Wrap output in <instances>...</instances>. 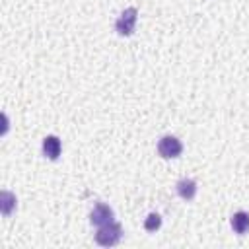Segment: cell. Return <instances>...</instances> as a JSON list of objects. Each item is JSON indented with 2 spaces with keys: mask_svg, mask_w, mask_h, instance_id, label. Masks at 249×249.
<instances>
[{
  "mask_svg": "<svg viewBox=\"0 0 249 249\" xmlns=\"http://www.w3.org/2000/svg\"><path fill=\"white\" fill-rule=\"evenodd\" d=\"M121 235H123L121 226L115 224V222H109V224L99 226V230H97V233H95V241H97L99 245H103V247H111V245L119 243Z\"/></svg>",
  "mask_w": 249,
  "mask_h": 249,
  "instance_id": "obj_1",
  "label": "cell"
},
{
  "mask_svg": "<svg viewBox=\"0 0 249 249\" xmlns=\"http://www.w3.org/2000/svg\"><path fill=\"white\" fill-rule=\"evenodd\" d=\"M136 18H138L136 8H126V10L119 16V19H117V23H115L117 31H119L121 35H130V33L134 31V27H136Z\"/></svg>",
  "mask_w": 249,
  "mask_h": 249,
  "instance_id": "obj_2",
  "label": "cell"
},
{
  "mask_svg": "<svg viewBox=\"0 0 249 249\" xmlns=\"http://www.w3.org/2000/svg\"><path fill=\"white\" fill-rule=\"evenodd\" d=\"M158 152L161 158H177L181 152H183V144L181 140H177L175 136H163L158 144Z\"/></svg>",
  "mask_w": 249,
  "mask_h": 249,
  "instance_id": "obj_3",
  "label": "cell"
},
{
  "mask_svg": "<svg viewBox=\"0 0 249 249\" xmlns=\"http://www.w3.org/2000/svg\"><path fill=\"white\" fill-rule=\"evenodd\" d=\"M89 222H91L93 226L109 224V222H113V210H111L107 204L99 202V204L93 206V210H91V214H89Z\"/></svg>",
  "mask_w": 249,
  "mask_h": 249,
  "instance_id": "obj_4",
  "label": "cell"
},
{
  "mask_svg": "<svg viewBox=\"0 0 249 249\" xmlns=\"http://www.w3.org/2000/svg\"><path fill=\"white\" fill-rule=\"evenodd\" d=\"M43 152L49 160H56L60 156V140L56 136H47L43 140Z\"/></svg>",
  "mask_w": 249,
  "mask_h": 249,
  "instance_id": "obj_5",
  "label": "cell"
},
{
  "mask_svg": "<svg viewBox=\"0 0 249 249\" xmlns=\"http://www.w3.org/2000/svg\"><path fill=\"white\" fill-rule=\"evenodd\" d=\"M177 193H179L181 198L191 200V198L196 195V183H195L193 179H181V181L177 183Z\"/></svg>",
  "mask_w": 249,
  "mask_h": 249,
  "instance_id": "obj_6",
  "label": "cell"
},
{
  "mask_svg": "<svg viewBox=\"0 0 249 249\" xmlns=\"http://www.w3.org/2000/svg\"><path fill=\"white\" fill-rule=\"evenodd\" d=\"M231 228L237 233H245L249 230V214L247 212H235L231 216Z\"/></svg>",
  "mask_w": 249,
  "mask_h": 249,
  "instance_id": "obj_7",
  "label": "cell"
},
{
  "mask_svg": "<svg viewBox=\"0 0 249 249\" xmlns=\"http://www.w3.org/2000/svg\"><path fill=\"white\" fill-rule=\"evenodd\" d=\"M2 212L8 216L10 212H12V208L16 206V198H14V195H10V193H2Z\"/></svg>",
  "mask_w": 249,
  "mask_h": 249,
  "instance_id": "obj_8",
  "label": "cell"
},
{
  "mask_svg": "<svg viewBox=\"0 0 249 249\" xmlns=\"http://www.w3.org/2000/svg\"><path fill=\"white\" fill-rule=\"evenodd\" d=\"M160 224H161V218H160L158 214H150V216L146 218V222H144V228H146L148 231H154V230L160 228Z\"/></svg>",
  "mask_w": 249,
  "mask_h": 249,
  "instance_id": "obj_9",
  "label": "cell"
}]
</instances>
